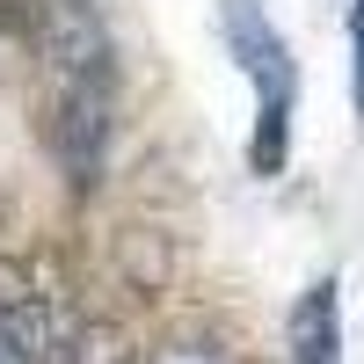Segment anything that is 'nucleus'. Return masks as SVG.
I'll use <instances>...</instances> for the list:
<instances>
[{
    "label": "nucleus",
    "mask_w": 364,
    "mask_h": 364,
    "mask_svg": "<svg viewBox=\"0 0 364 364\" xmlns=\"http://www.w3.org/2000/svg\"><path fill=\"white\" fill-rule=\"evenodd\" d=\"M219 37H226V51L240 58V73L255 80V95L291 109V95H299V66H291L284 37L269 29L262 0H219Z\"/></svg>",
    "instance_id": "f257e3e1"
},
{
    "label": "nucleus",
    "mask_w": 364,
    "mask_h": 364,
    "mask_svg": "<svg viewBox=\"0 0 364 364\" xmlns=\"http://www.w3.org/2000/svg\"><path fill=\"white\" fill-rule=\"evenodd\" d=\"M51 139L66 154L73 175H87L102 161V139H109V95H102V73H73L66 95H58V117H51Z\"/></svg>",
    "instance_id": "f03ea898"
},
{
    "label": "nucleus",
    "mask_w": 364,
    "mask_h": 364,
    "mask_svg": "<svg viewBox=\"0 0 364 364\" xmlns=\"http://www.w3.org/2000/svg\"><path fill=\"white\" fill-rule=\"evenodd\" d=\"M336 350H343V299L321 277L291 306V364H336Z\"/></svg>",
    "instance_id": "7ed1b4c3"
},
{
    "label": "nucleus",
    "mask_w": 364,
    "mask_h": 364,
    "mask_svg": "<svg viewBox=\"0 0 364 364\" xmlns=\"http://www.w3.org/2000/svg\"><path fill=\"white\" fill-rule=\"evenodd\" d=\"M284 161H291V109L262 102L255 109V139H248V168L255 175H284Z\"/></svg>",
    "instance_id": "20e7f679"
},
{
    "label": "nucleus",
    "mask_w": 364,
    "mask_h": 364,
    "mask_svg": "<svg viewBox=\"0 0 364 364\" xmlns=\"http://www.w3.org/2000/svg\"><path fill=\"white\" fill-rule=\"evenodd\" d=\"M154 364H219V350H161Z\"/></svg>",
    "instance_id": "39448f33"
},
{
    "label": "nucleus",
    "mask_w": 364,
    "mask_h": 364,
    "mask_svg": "<svg viewBox=\"0 0 364 364\" xmlns=\"http://www.w3.org/2000/svg\"><path fill=\"white\" fill-rule=\"evenodd\" d=\"M0 364H29V350H15V336L0 328Z\"/></svg>",
    "instance_id": "423d86ee"
},
{
    "label": "nucleus",
    "mask_w": 364,
    "mask_h": 364,
    "mask_svg": "<svg viewBox=\"0 0 364 364\" xmlns=\"http://www.w3.org/2000/svg\"><path fill=\"white\" fill-rule=\"evenodd\" d=\"M357 95H364V15H357Z\"/></svg>",
    "instance_id": "0eeeda50"
}]
</instances>
